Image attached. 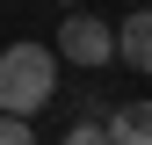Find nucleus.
Wrapping results in <instances>:
<instances>
[{"instance_id":"nucleus-1","label":"nucleus","mask_w":152,"mask_h":145,"mask_svg":"<svg viewBox=\"0 0 152 145\" xmlns=\"http://www.w3.org/2000/svg\"><path fill=\"white\" fill-rule=\"evenodd\" d=\"M58 94V44H0V109L36 116Z\"/></svg>"},{"instance_id":"nucleus-3","label":"nucleus","mask_w":152,"mask_h":145,"mask_svg":"<svg viewBox=\"0 0 152 145\" xmlns=\"http://www.w3.org/2000/svg\"><path fill=\"white\" fill-rule=\"evenodd\" d=\"M116 58H123L130 72H145V80H152V7H138V15H123V22H116Z\"/></svg>"},{"instance_id":"nucleus-7","label":"nucleus","mask_w":152,"mask_h":145,"mask_svg":"<svg viewBox=\"0 0 152 145\" xmlns=\"http://www.w3.org/2000/svg\"><path fill=\"white\" fill-rule=\"evenodd\" d=\"M65 7H80V0H65Z\"/></svg>"},{"instance_id":"nucleus-2","label":"nucleus","mask_w":152,"mask_h":145,"mask_svg":"<svg viewBox=\"0 0 152 145\" xmlns=\"http://www.w3.org/2000/svg\"><path fill=\"white\" fill-rule=\"evenodd\" d=\"M58 58H65V65H87V72H102L109 58H116V29H109L102 15H80V7H72L65 22H58Z\"/></svg>"},{"instance_id":"nucleus-6","label":"nucleus","mask_w":152,"mask_h":145,"mask_svg":"<svg viewBox=\"0 0 152 145\" xmlns=\"http://www.w3.org/2000/svg\"><path fill=\"white\" fill-rule=\"evenodd\" d=\"M29 138H36V123L22 109H0V145H29Z\"/></svg>"},{"instance_id":"nucleus-5","label":"nucleus","mask_w":152,"mask_h":145,"mask_svg":"<svg viewBox=\"0 0 152 145\" xmlns=\"http://www.w3.org/2000/svg\"><path fill=\"white\" fill-rule=\"evenodd\" d=\"M65 138H72V145H109V116H102V109H87V116L72 123Z\"/></svg>"},{"instance_id":"nucleus-4","label":"nucleus","mask_w":152,"mask_h":145,"mask_svg":"<svg viewBox=\"0 0 152 145\" xmlns=\"http://www.w3.org/2000/svg\"><path fill=\"white\" fill-rule=\"evenodd\" d=\"M109 145H152V102H123L109 116Z\"/></svg>"}]
</instances>
